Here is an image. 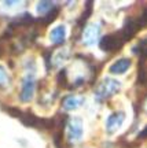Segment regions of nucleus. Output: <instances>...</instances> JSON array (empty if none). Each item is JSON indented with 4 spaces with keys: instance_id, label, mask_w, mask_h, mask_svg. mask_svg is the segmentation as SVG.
I'll use <instances>...</instances> for the list:
<instances>
[{
    "instance_id": "1",
    "label": "nucleus",
    "mask_w": 147,
    "mask_h": 148,
    "mask_svg": "<svg viewBox=\"0 0 147 148\" xmlns=\"http://www.w3.org/2000/svg\"><path fill=\"white\" fill-rule=\"evenodd\" d=\"M120 89V82H117L116 79H105L102 84L98 86L96 89V96L99 99H105V97H109L110 95L116 93L117 90Z\"/></svg>"
},
{
    "instance_id": "2",
    "label": "nucleus",
    "mask_w": 147,
    "mask_h": 148,
    "mask_svg": "<svg viewBox=\"0 0 147 148\" xmlns=\"http://www.w3.org/2000/svg\"><path fill=\"white\" fill-rule=\"evenodd\" d=\"M122 40L118 34H106L100 38V49L110 52V51H116L122 45Z\"/></svg>"
},
{
    "instance_id": "3",
    "label": "nucleus",
    "mask_w": 147,
    "mask_h": 148,
    "mask_svg": "<svg viewBox=\"0 0 147 148\" xmlns=\"http://www.w3.org/2000/svg\"><path fill=\"white\" fill-rule=\"evenodd\" d=\"M139 27H140V25H139L137 21H135V19H126L125 23H124V27H122V30L120 32L118 36L121 37L122 41H126V40H129L137 32Z\"/></svg>"
},
{
    "instance_id": "4",
    "label": "nucleus",
    "mask_w": 147,
    "mask_h": 148,
    "mask_svg": "<svg viewBox=\"0 0 147 148\" xmlns=\"http://www.w3.org/2000/svg\"><path fill=\"white\" fill-rule=\"evenodd\" d=\"M35 86L36 82L32 78V75H28L23 78L22 82V90H21V100L22 101H29L33 97V92H35Z\"/></svg>"
},
{
    "instance_id": "5",
    "label": "nucleus",
    "mask_w": 147,
    "mask_h": 148,
    "mask_svg": "<svg viewBox=\"0 0 147 148\" xmlns=\"http://www.w3.org/2000/svg\"><path fill=\"white\" fill-rule=\"evenodd\" d=\"M131 59L128 58H121L118 59L117 62H114V63L110 66V73L111 74H117V75H120V74H124L126 71V70L131 67Z\"/></svg>"
},
{
    "instance_id": "6",
    "label": "nucleus",
    "mask_w": 147,
    "mask_h": 148,
    "mask_svg": "<svg viewBox=\"0 0 147 148\" xmlns=\"http://www.w3.org/2000/svg\"><path fill=\"white\" fill-rule=\"evenodd\" d=\"M69 137L70 140H80L83 137V127H81V123H80V119L79 118H74L72 119L70 125H69Z\"/></svg>"
},
{
    "instance_id": "7",
    "label": "nucleus",
    "mask_w": 147,
    "mask_h": 148,
    "mask_svg": "<svg viewBox=\"0 0 147 148\" xmlns=\"http://www.w3.org/2000/svg\"><path fill=\"white\" fill-rule=\"evenodd\" d=\"M124 118H125L124 112H114V114H111L109 116V119H107V125H106L107 132H113V130H116L117 127H120V125L124 121Z\"/></svg>"
},
{
    "instance_id": "8",
    "label": "nucleus",
    "mask_w": 147,
    "mask_h": 148,
    "mask_svg": "<svg viewBox=\"0 0 147 148\" xmlns=\"http://www.w3.org/2000/svg\"><path fill=\"white\" fill-rule=\"evenodd\" d=\"M50 37H51V41L55 42V44H61V42L65 41V37H66V27L63 25H59V26L54 27L51 33H50Z\"/></svg>"
},
{
    "instance_id": "9",
    "label": "nucleus",
    "mask_w": 147,
    "mask_h": 148,
    "mask_svg": "<svg viewBox=\"0 0 147 148\" xmlns=\"http://www.w3.org/2000/svg\"><path fill=\"white\" fill-rule=\"evenodd\" d=\"M98 33H99V26H98V25H91V26L84 32V42L87 45L94 44L95 40H96Z\"/></svg>"
},
{
    "instance_id": "10",
    "label": "nucleus",
    "mask_w": 147,
    "mask_h": 148,
    "mask_svg": "<svg viewBox=\"0 0 147 148\" xmlns=\"http://www.w3.org/2000/svg\"><path fill=\"white\" fill-rule=\"evenodd\" d=\"M133 52L140 55V58H147V38H143L142 41L133 48Z\"/></svg>"
},
{
    "instance_id": "11",
    "label": "nucleus",
    "mask_w": 147,
    "mask_h": 148,
    "mask_svg": "<svg viewBox=\"0 0 147 148\" xmlns=\"http://www.w3.org/2000/svg\"><path fill=\"white\" fill-rule=\"evenodd\" d=\"M80 106V101L74 97V96H68L65 100H63V107L66 108V110H73L76 107Z\"/></svg>"
},
{
    "instance_id": "12",
    "label": "nucleus",
    "mask_w": 147,
    "mask_h": 148,
    "mask_svg": "<svg viewBox=\"0 0 147 148\" xmlns=\"http://www.w3.org/2000/svg\"><path fill=\"white\" fill-rule=\"evenodd\" d=\"M10 84V77H8V74L7 71L4 70L3 66H0V88L3 89V88H7Z\"/></svg>"
},
{
    "instance_id": "13",
    "label": "nucleus",
    "mask_w": 147,
    "mask_h": 148,
    "mask_svg": "<svg viewBox=\"0 0 147 148\" xmlns=\"http://www.w3.org/2000/svg\"><path fill=\"white\" fill-rule=\"evenodd\" d=\"M51 7H52L51 1H40L37 4V12H40V14H48V10Z\"/></svg>"
},
{
    "instance_id": "14",
    "label": "nucleus",
    "mask_w": 147,
    "mask_h": 148,
    "mask_svg": "<svg viewBox=\"0 0 147 148\" xmlns=\"http://www.w3.org/2000/svg\"><path fill=\"white\" fill-rule=\"evenodd\" d=\"M139 25L142 26V25H147V8L142 12V15H140V18H139Z\"/></svg>"
},
{
    "instance_id": "15",
    "label": "nucleus",
    "mask_w": 147,
    "mask_h": 148,
    "mask_svg": "<svg viewBox=\"0 0 147 148\" xmlns=\"http://www.w3.org/2000/svg\"><path fill=\"white\" fill-rule=\"evenodd\" d=\"M139 136H140V138H146L147 137V127H144V130H143V132H140V134H139Z\"/></svg>"
}]
</instances>
